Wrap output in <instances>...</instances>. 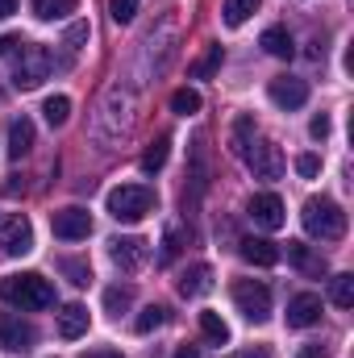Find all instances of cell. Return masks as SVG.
I'll list each match as a JSON object with an SVG mask.
<instances>
[{
  "label": "cell",
  "mask_w": 354,
  "mask_h": 358,
  "mask_svg": "<svg viewBox=\"0 0 354 358\" xmlns=\"http://www.w3.org/2000/svg\"><path fill=\"white\" fill-rule=\"evenodd\" d=\"M309 134H313L317 142H325V138H330V117H325V113H317V117H313V125H309Z\"/></svg>",
  "instance_id": "d590c367"
},
{
  "label": "cell",
  "mask_w": 354,
  "mask_h": 358,
  "mask_svg": "<svg viewBox=\"0 0 354 358\" xmlns=\"http://www.w3.org/2000/svg\"><path fill=\"white\" fill-rule=\"evenodd\" d=\"M80 358H121L117 350H88V355H80Z\"/></svg>",
  "instance_id": "f35d334b"
},
{
  "label": "cell",
  "mask_w": 354,
  "mask_h": 358,
  "mask_svg": "<svg viewBox=\"0 0 354 358\" xmlns=\"http://www.w3.org/2000/svg\"><path fill=\"white\" fill-rule=\"evenodd\" d=\"M200 334H204L213 346H225V342H229V325H225L217 313H200Z\"/></svg>",
  "instance_id": "7402d4cb"
},
{
  "label": "cell",
  "mask_w": 354,
  "mask_h": 358,
  "mask_svg": "<svg viewBox=\"0 0 354 358\" xmlns=\"http://www.w3.org/2000/svg\"><path fill=\"white\" fill-rule=\"evenodd\" d=\"M234 304H238V313L250 325H263L267 317H271V287L259 283V279H238L234 283Z\"/></svg>",
  "instance_id": "5b68a950"
},
{
  "label": "cell",
  "mask_w": 354,
  "mask_h": 358,
  "mask_svg": "<svg viewBox=\"0 0 354 358\" xmlns=\"http://www.w3.org/2000/svg\"><path fill=\"white\" fill-rule=\"evenodd\" d=\"M88 21H76V25H71V29H67V38H63V46H67V50H71V55H76V50H80V46H84V42H88Z\"/></svg>",
  "instance_id": "d6a6232c"
},
{
  "label": "cell",
  "mask_w": 354,
  "mask_h": 358,
  "mask_svg": "<svg viewBox=\"0 0 354 358\" xmlns=\"http://www.w3.org/2000/svg\"><path fill=\"white\" fill-rule=\"evenodd\" d=\"M296 358H330V350H325L321 342H309V346H300V355Z\"/></svg>",
  "instance_id": "8d00e7d4"
},
{
  "label": "cell",
  "mask_w": 354,
  "mask_h": 358,
  "mask_svg": "<svg viewBox=\"0 0 354 358\" xmlns=\"http://www.w3.org/2000/svg\"><path fill=\"white\" fill-rule=\"evenodd\" d=\"M0 250L4 255H29L34 250V225H29V217L13 213V217L0 221Z\"/></svg>",
  "instance_id": "8992f818"
},
{
  "label": "cell",
  "mask_w": 354,
  "mask_h": 358,
  "mask_svg": "<svg viewBox=\"0 0 354 358\" xmlns=\"http://www.w3.org/2000/svg\"><path fill=\"white\" fill-rule=\"evenodd\" d=\"M167 155H171V138L150 142V146H146V155H142V171H146V176L163 171V167H167Z\"/></svg>",
  "instance_id": "ffe728a7"
},
{
  "label": "cell",
  "mask_w": 354,
  "mask_h": 358,
  "mask_svg": "<svg viewBox=\"0 0 354 358\" xmlns=\"http://www.w3.org/2000/svg\"><path fill=\"white\" fill-rule=\"evenodd\" d=\"M330 296H334V304H338V308H351V304H354V275H351V271L334 275V283H330Z\"/></svg>",
  "instance_id": "d4e9b609"
},
{
  "label": "cell",
  "mask_w": 354,
  "mask_h": 358,
  "mask_svg": "<svg viewBox=\"0 0 354 358\" xmlns=\"http://www.w3.org/2000/svg\"><path fill=\"white\" fill-rule=\"evenodd\" d=\"M300 221H304V234H309V238H321V242H338V238H346V213H342V204L330 200V196H313V200H304Z\"/></svg>",
  "instance_id": "7a4b0ae2"
},
{
  "label": "cell",
  "mask_w": 354,
  "mask_h": 358,
  "mask_svg": "<svg viewBox=\"0 0 354 358\" xmlns=\"http://www.w3.org/2000/svg\"><path fill=\"white\" fill-rule=\"evenodd\" d=\"M104 204H108L113 221H121V225H138L146 213H155L159 196H155V187H146V183H121V187H113V192L104 196Z\"/></svg>",
  "instance_id": "3957f363"
},
{
  "label": "cell",
  "mask_w": 354,
  "mask_h": 358,
  "mask_svg": "<svg viewBox=\"0 0 354 358\" xmlns=\"http://www.w3.org/2000/svg\"><path fill=\"white\" fill-rule=\"evenodd\" d=\"M108 13H113V21H117V25H125V21H134L138 0H108Z\"/></svg>",
  "instance_id": "1f68e13d"
},
{
  "label": "cell",
  "mask_w": 354,
  "mask_h": 358,
  "mask_svg": "<svg viewBox=\"0 0 354 358\" xmlns=\"http://www.w3.org/2000/svg\"><path fill=\"white\" fill-rule=\"evenodd\" d=\"M234 358H255V355H234Z\"/></svg>",
  "instance_id": "60d3db41"
},
{
  "label": "cell",
  "mask_w": 354,
  "mask_h": 358,
  "mask_svg": "<svg viewBox=\"0 0 354 358\" xmlns=\"http://www.w3.org/2000/svg\"><path fill=\"white\" fill-rule=\"evenodd\" d=\"M50 229H55V238H63V242H80V238H88L92 234V217L88 208H59L55 217H50Z\"/></svg>",
  "instance_id": "ba28073f"
},
{
  "label": "cell",
  "mask_w": 354,
  "mask_h": 358,
  "mask_svg": "<svg viewBox=\"0 0 354 358\" xmlns=\"http://www.w3.org/2000/svg\"><path fill=\"white\" fill-rule=\"evenodd\" d=\"M171 113H179V117L200 113V92H196V88H176V92H171Z\"/></svg>",
  "instance_id": "484cf974"
},
{
  "label": "cell",
  "mask_w": 354,
  "mask_h": 358,
  "mask_svg": "<svg viewBox=\"0 0 354 358\" xmlns=\"http://www.w3.org/2000/svg\"><path fill=\"white\" fill-rule=\"evenodd\" d=\"M50 50L46 46H25L21 55H17V67H13V88L21 92H34L46 76H50Z\"/></svg>",
  "instance_id": "277c9868"
},
{
  "label": "cell",
  "mask_w": 354,
  "mask_h": 358,
  "mask_svg": "<svg viewBox=\"0 0 354 358\" xmlns=\"http://www.w3.org/2000/svg\"><path fill=\"white\" fill-rule=\"evenodd\" d=\"M221 63H225V50H221V46L213 42V46H208V50H204V55H200V59L192 63V80H208V76H213V71H217Z\"/></svg>",
  "instance_id": "44dd1931"
},
{
  "label": "cell",
  "mask_w": 354,
  "mask_h": 358,
  "mask_svg": "<svg viewBox=\"0 0 354 358\" xmlns=\"http://www.w3.org/2000/svg\"><path fill=\"white\" fill-rule=\"evenodd\" d=\"M267 96H271V104L275 108H300L304 100H309V84L304 80H296V76H275L271 80V88H267Z\"/></svg>",
  "instance_id": "8fae6325"
},
{
  "label": "cell",
  "mask_w": 354,
  "mask_h": 358,
  "mask_svg": "<svg viewBox=\"0 0 354 358\" xmlns=\"http://www.w3.org/2000/svg\"><path fill=\"white\" fill-rule=\"evenodd\" d=\"M108 255H113V263L121 271H138L146 263V242L142 238H113L108 242Z\"/></svg>",
  "instance_id": "4fadbf2b"
},
{
  "label": "cell",
  "mask_w": 354,
  "mask_h": 358,
  "mask_svg": "<svg viewBox=\"0 0 354 358\" xmlns=\"http://www.w3.org/2000/svg\"><path fill=\"white\" fill-rule=\"evenodd\" d=\"M259 4H263V0H225V4H221V17H225V25H242Z\"/></svg>",
  "instance_id": "cb8c5ba5"
},
{
  "label": "cell",
  "mask_w": 354,
  "mask_h": 358,
  "mask_svg": "<svg viewBox=\"0 0 354 358\" xmlns=\"http://www.w3.org/2000/svg\"><path fill=\"white\" fill-rule=\"evenodd\" d=\"M317 321H321V296L300 292V296L288 300V325H292V329H309V325H317Z\"/></svg>",
  "instance_id": "7c38bea8"
},
{
  "label": "cell",
  "mask_w": 354,
  "mask_h": 358,
  "mask_svg": "<svg viewBox=\"0 0 354 358\" xmlns=\"http://www.w3.org/2000/svg\"><path fill=\"white\" fill-rule=\"evenodd\" d=\"M296 171H300L304 179H313L317 171H321V159H317V155H300V159H296Z\"/></svg>",
  "instance_id": "e575fe53"
},
{
  "label": "cell",
  "mask_w": 354,
  "mask_h": 358,
  "mask_svg": "<svg viewBox=\"0 0 354 358\" xmlns=\"http://www.w3.org/2000/svg\"><path fill=\"white\" fill-rule=\"evenodd\" d=\"M176 358H200V350H196V346H179Z\"/></svg>",
  "instance_id": "ab89813d"
},
{
  "label": "cell",
  "mask_w": 354,
  "mask_h": 358,
  "mask_svg": "<svg viewBox=\"0 0 354 358\" xmlns=\"http://www.w3.org/2000/svg\"><path fill=\"white\" fill-rule=\"evenodd\" d=\"M29 150H34V121L29 117H13V125H8V155L21 159Z\"/></svg>",
  "instance_id": "ac0fdd59"
},
{
  "label": "cell",
  "mask_w": 354,
  "mask_h": 358,
  "mask_svg": "<svg viewBox=\"0 0 354 358\" xmlns=\"http://www.w3.org/2000/svg\"><path fill=\"white\" fill-rule=\"evenodd\" d=\"M129 304H134V287H121V283H117V287H108V292H104V308H108L113 317H121Z\"/></svg>",
  "instance_id": "83f0119b"
},
{
  "label": "cell",
  "mask_w": 354,
  "mask_h": 358,
  "mask_svg": "<svg viewBox=\"0 0 354 358\" xmlns=\"http://www.w3.org/2000/svg\"><path fill=\"white\" fill-rule=\"evenodd\" d=\"M13 13H17V0H0V21L13 17Z\"/></svg>",
  "instance_id": "74e56055"
},
{
  "label": "cell",
  "mask_w": 354,
  "mask_h": 358,
  "mask_svg": "<svg viewBox=\"0 0 354 358\" xmlns=\"http://www.w3.org/2000/svg\"><path fill=\"white\" fill-rule=\"evenodd\" d=\"M288 263L300 271V275H313V279L325 275V259L313 255V246H304V242H288Z\"/></svg>",
  "instance_id": "e0dca14e"
},
{
  "label": "cell",
  "mask_w": 354,
  "mask_h": 358,
  "mask_svg": "<svg viewBox=\"0 0 354 358\" xmlns=\"http://www.w3.org/2000/svg\"><path fill=\"white\" fill-rule=\"evenodd\" d=\"M250 221L259 225V229H267V234H275V229H283V200L275 196V192H259L255 200H250Z\"/></svg>",
  "instance_id": "30bf717a"
},
{
  "label": "cell",
  "mask_w": 354,
  "mask_h": 358,
  "mask_svg": "<svg viewBox=\"0 0 354 358\" xmlns=\"http://www.w3.org/2000/svg\"><path fill=\"white\" fill-rule=\"evenodd\" d=\"M238 250H242V259L255 263V267H275V263H279V246L267 242V238H242Z\"/></svg>",
  "instance_id": "2e32d148"
},
{
  "label": "cell",
  "mask_w": 354,
  "mask_h": 358,
  "mask_svg": "<svg viewBox=\"0 0 354 358\" xmlns=\"http://www.w3.org/2000/svg\"><path fill=\"white\" fill-rule=\"evenodd\" d=\"M250 142H255V121L250 117H238L234 121V155H246Z\"/></svg>",
  "instance_id": "f1b7e54d"
},
{
  "label": "cell",
  "mask_w": 354,
  "mask_h": 358,
  "mask_svg": "<svg viewBox=\"0 0 354 358\" xmlns=\"http://www.w3.org/2000/svg\"><path fill=\"white\" fill-rule=\"evenodd\" d=\"M176 287H179V296H183V300H192V296H204V292L213 287V267H208V263H192V267L179 275Z\"/></svg>",
  "instance_id": "5bb4252c"
},
{
  "label": "cell",
  "mask_w": 354,
  "mask_h": 358,
  "mask_svg": "<svg viewBox=\"0 0 354 358\" xmlns=\"http://www.w3.org/2000/svg\"><path fill=\"white\" fill-rule=\"evenodd\" d=\"M259 46H263L267 55H275V59H292V34H288L283 25H271Z\"/></svg>",
  "instance_id": "d6986e66"
},
{
  "label": "cell",
  "mask_w": 354,
  "mask_h": 358,
  "mask_svg": "<svg viewBox=\"0 0 354 358\" xmlns=\"http://www.w3.org/2000/svg\"><path fill=\"white\" fill-rule=\"evenodd\" d=\"M34 325L29 321H21L17 313H0V346L4 350H13V355H25L29 346H34Z\"/></svg>",
  "instance_id": "9c48e42d"
},
{
  "label": "cell",
  "mask_w": 354,
  "mask_h": 358,
  "mask_svg": "<svg viewBox=\"0 0 354 358\" xmlns=\"http://www.w3.org/2000/svg\"><path fill=\"white\" fill-rule=\"evenodd\" d=\"M25 46H29V42H25L21 34H4V38H0V55H8V59H17Z\"/></svg>",
  "instance_id": "836d02e7"
},
{
  "label": "cell",
  "mask_w": 354,
  "mask_h": 358,
  "mask_svg": "<svg viewBox=\"0 0 354 358\" xmlns=\"http://www.w3.org/2000/svg\"><path fill=\"white\" fill-rule=\"evenodd\" d=\"M34 13L42 21H63V17L76 13V0H34Z\"/></svg>",
  "instance_id": "603a6c76"
},
{
  "label": "cell",
  "mask_w": 354,
  "mask_h": 358,
  "mask_svg": "<svg viewBox=\"0 0 354 358\" xmlns=\"http://www.w3.org/2000/svg\"><path fill=\"white\" fill-rule=\"evenodd\" d=\"M0 300L21 308V313H38V308H50L55 304V283L38 271H25V275H4L0 279Z\"/></svg>",
  "instance_id": "6da1fadb"
},
{
  "label": "cell",
  "mask_w": 354,
  "mask_h": 358,
  "mask_svg": "<svg viewBox=\"0 0 354 358\" xmlns=\"http://www.w3.org/2000/svg\"><path fill=\"white\" fill-rule=\"evenodd\" d=\"M242 159L250 163L255 179H279L283 176V150H279L275 142H250V150H246Z\"/></svg>",
  "instance_id": "52a82bcc"
},
{
  "label": "cell",
  "mask_w": 354,
  "mask_h": 358,
  "mask_svg": "<svg viewBox=\"0 0 354 358\" xmlns=\"http://www.w3.org/2000/svg\"><path fill=\"white\" fill-rule=\"evenodd\" d=\"M59 271H63L76 287H88V283H92V267H88V263H80V259H63Z\"/></svg>",
  "instance_id": "4dcf8cb0"
},
{
  "label": "cell",
  "mask_w": 354,
  "mask_h": 358,
  "mask_svg": "<svg viewBox=\"0 0 354 358\" xmlns=\"http://www.w3.org/2000/svg\"><path fill=\"white\" fill-rule=\"evenodd\" d=\"M163 321H167V308H163V304H150V308H142V313H138L134 329H138V334H150V329H159Z\"/></svg>",
  "instance_id": "f546056e"
},
{
  "label": "cell",
  "mask_w": 354,
  "mask_h": 358,
  "mask_svg": "<svg viewBox=\"0 0 354 358\" xmlns=\"http://www.w3.org/2000/svg\"><path fill=\"white\" fill-rule=\"evenodd\" d=\"M42 113H46V121L59 129V125H67V117H71V100H67V96H50V100L42 104Z\"/></svg>",
  "instance_id": "4316f807"
},
{
  "label": "cell",
  "mask_w": 354,
  "mask_h": 358,
  "mask_svg": "<svg viewBox=\"0 0 354 358\" xmlns=\"http://www.w3.org/2000/svg\"><path fill=\"white\" fill-rule=\"evenodd\" d=\"M88 325H92V317L84 304H63V313H59V338L76 342V338L88 334Z\"/></svg>",
  "instance_id": "9a60e30c"
}]
</instances>
